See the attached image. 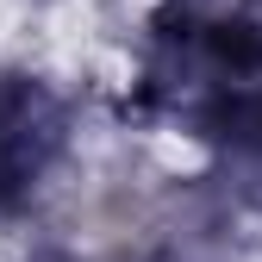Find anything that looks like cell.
Wrapping results in <instances>:
<instances>
[{"mask_svg": "<svg viewBox=\"0 0 262 262\" xmlns=\"http://www.w3.org/2000/svg\"><path fill=\"white\" fill-rule=\"evenodd\" d=\"M75 106L38 69H0V219L38 200L56 162L69 156Z\"/></svg>", "mask_w": 262, "mask_h": 262, "instance_id": "cell-2", "label": "cell"}, {"mask_svg": "<svg viewBox=\"0 0 262 262\" xmlns=\"http://www.w3.org/2000/svg\"><path fill=\"white\" fill-rule=\"evenodd\" d=\"M131 106L193 144L262 162V19L169 0L138 38Z\"/></svg>", "mask_w": 262, "mask_h": 262, "instance_id": "cell-1", "label": "cell"}]
</instances>
